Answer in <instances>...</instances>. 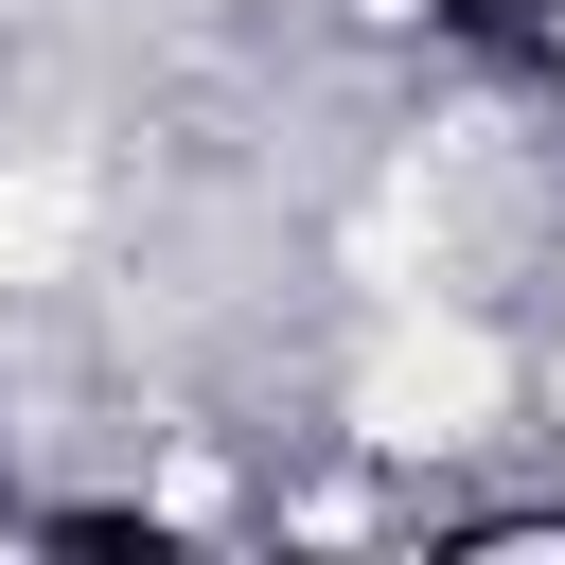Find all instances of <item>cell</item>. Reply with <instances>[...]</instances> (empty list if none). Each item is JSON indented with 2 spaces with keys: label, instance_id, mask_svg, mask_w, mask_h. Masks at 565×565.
I'll list each match as a JSON object with an SVG mask.
<instances>
[{
  "label": "cell",
  "instance_id": "cell-1",
  "mask_svg": "<svg viewBox=\"0 0 565 565\" xmlns=\"http://www.w3.org/2000/svg\"><path fill=\"white\" fill-rule=\"evenodd\" d=\"M477 406H494V353H477L459 318H441V335H406V353L371 371V441H459Z\"/></svg>",
  "mask_w": 565,
  "mask_h": 565
},
{
  "label": "cell",
  "instance_id": "cell-2",
  "mask_svg": "<svg viewBox=\"0 0 565 565\" xmlns=\"http://www.w3.org/2000/svg\"><path fill=\"white\" fill-rule=\"evenodd\" d=\"M71 230H88V177H71V159H18V177H0V282H35Z\"/></svg>",
  "mask_w": 565,
  "mask_h": 565
}]
</instances>
